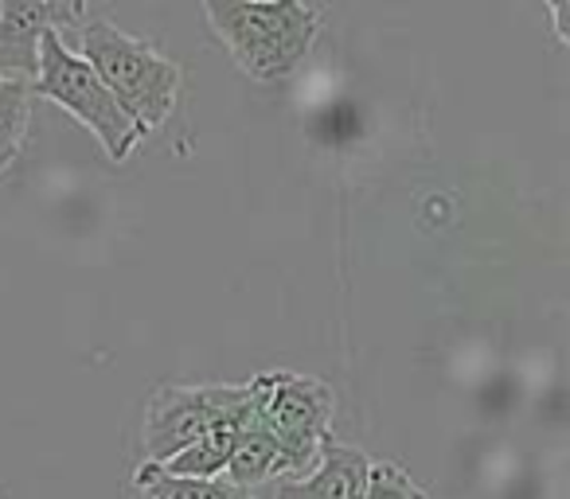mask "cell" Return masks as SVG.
I'll return each mask as SVG.
<instances>
[{
    "mask_svg": "<svg viewBox=\"0 0 570 499\" xmlns=\"http://www.w3.org/2000/svg\"><path fill=\"white\" fill-rule=\"evenodd\" d=\"M90 20L87 4L71 0H32L0 4V79L32 82L40 71V43L48 32H75Z\"/></svg>",
    "mask_w": 570,
    "mask_h": 499,
    "instance_id": "obj_6",
    "label": "cell"
},
{
    "mask_svg": "<svg viewBox=\"0 0 570 499\" xmlns=\"http://www.w3.org/2000/svg\"><path fill=\"white\" fill-rule=\"evenodd\" d=\"M243 406H238L230 418L215 421L204 437H196V441H191L184 452H176L173 460L157 465L160 472H165V476H184V480H215V476H223L227 457H230V445H235V429H238V413H243Z\"/></svg>",
    "mask_w": 570,
    "mask_h": 499,
    "instance_id": "obj_9",
    "label": "cell"
},
{
    "mask_svg": "<svg viewBox=\"0 0 570 499\" xmlns=\"http://www.w3.org/2000/svg\"><path fill=\"white\" fill-rule=\"evenodd\" d=\"M32 94L48 98L59 110L71 113L79 126H87L114 164H121V160L145 141V133L121 113V106L114 102V94L102 87V79L90 71L87 59H82L79 51H71L63 32L43 36L40 71H36V79H32Z\"/></svg>",
    "mask_w": 570,
    "mask_h": 499,
    "instance_id": "obj_3",
    "label": "cell"
},
{
    "mask_svg": "<svg viewBox=\"0 0 570 499\" xmlns=\"http://www.w3.org/2000/svg\"><path fill=\"white\" fill-rule=\"evenodd\" d=\"M246 402V382H165L145 402L141 452L149 465H165L204 437L219 418H230Z\"/></svg>",
    "mask_w": 570,
    "mask_h": 499,
    "instance_id": "obj_5",
    "label": "cell"
},
{
    "mask_svg": "<svg viewBox=\"0 0 570 499\" xmlns=\"http://www.w3.org/2000/svg\"><path fill=\"white\" fill-rule=\"evenodd\" d=\"M547 12H551V20H554V36H559V43H570V4L567 0H551Z\"/></svg>",
    "mask_w": 570,
    "mask_h": 499,
    "instance_id": "obj_13",
    "label": "cell"
},
{
    "mask_svg": "<svg viewBox=\"0 0 570 499\" xmlns=\"http://www.w3.org/2000/svg\"><path fill=\"white\" fill-rule=\"evenodd\" d=\"M134 488L141 491V499H266L262 488H238V483L223 480H184V476H165L157 465L141 460V468L134 472Z\"/></svg>",
    "mask_w": 570,
    "mask_h": 499,
    "instance_id": "obj_10",
    "label": "cell"
},
{
    "mask_svg": "<svg viewBox=\"0 0 570 499\" xmlns=\"http://www.w3.org/2000/svg\"><path fill=\"white\" fill-rule=\"evenodd\" d=\"M360 499H426V491L406 476V468H399L395 460H372L367 468V483Z\"/></svg>",
    "mask_w": 570,
    "mask_h": 499,
    "instance_id": "obj_12",
    "label": "cell"
},
{
    "mask_svg": "<svg viewBox=\"0 0 570 499\" xmlns=\"http://www.w3.org/2000/svg\"><path fill=\"white\" fill-rule=\"evenodd\" d=\"M71 51L87 59L90 71L121 106V113L145 137L173 118L176 98H180V67L160 56L149 40L126 32L106 17H90L87 24L75 28Z\"/></svg>",
    "mask_w": 570,
    "mask_h": 499,
    "instance_id": "obj_2",
    "label": "cell"
},
{
    "mask_svg": "<svg viewBox=\"0 0 570 499\" xmlns=\"http://www.w3.org/2000/svg\"><path fill=\"white\" fill-rule=\"evenodd\" d=\"M204 17L254 82H285L313 51L325 9L305 0H207Z\"/></svg>",
    "mask_w": 570,
    "mask_h": 499,
    "instance_id": "obj_1",
    "label": "cell"
},
{
    "mask_svg": "<svg viewBox=\"0 0 570 499\" xmlns=\"http://www.w3.org/2000/svg\"><path fill=\"white\" fill-rule=\"evenodd\" d=\"M285 472V457L277 449L274 433L266 429V421L258 418L250 402V387H246V406L238 413V429H235V445H230L227 468H223V480L238 483V488H266V483L282 480Z\"/></svg>",
    "mask_w": 570,
    "mask_h": 499,
    "instance_id": "obj_8",
    "label": "cell"
},
{
    "mask_svg": "<svg viewBox=\"0 0 570 499\" xmlns=\"http://www.w3.org/2000/svg\"><path fill=\"white\" fill-rule=\"evenodd\" d=\"M250 402L285 457V472L305 476L333 437L336 395L328 382L297 371H262L246 379Z\"/></svg>",
    "mask_w": 570,
    "mask_h": 499,
    "instance_id": "obj_4",
    "label": "cell"
},
{
    "mask_svg": "<svg viewBox=\"0 0 570 499\" xmlns=\"http://www.w3.org/2000/svg\"><path fill=\"white\" fill-rule=\"evenodd\" d=\"M32 82L0 79V172L20 157L32 121Z\"/></svg>",
    "mask_w": 570,
    "mask_h": 499,
    "instance_id": "obj_11",
    "label": "cell"
},
{
    "mask_svg": "<svg viewBox=\"0 0 570 499\" xmlns=\"http://www.w3.org/2000/svg\"><path fill=\"white\" fill-rule=\"evenodd\" d=\"M367 468H372V457L364 449L328 437L309 472L282 476V480L266 483V488L269 499H360L367 483Z\"/></svg>",
    "mask_w": 570,
    "mask_h": 499,
    "instance_id": "obj_7",
    "label": "cell"
}]
</instances>
